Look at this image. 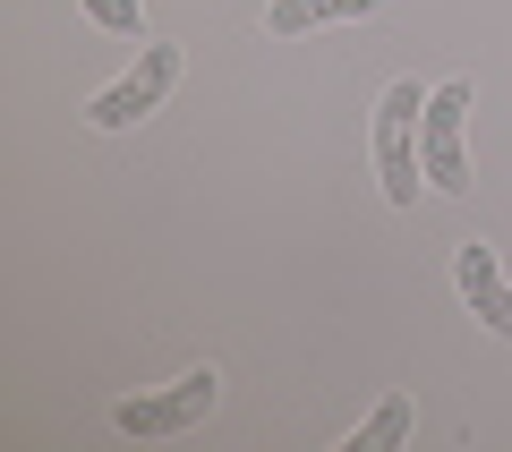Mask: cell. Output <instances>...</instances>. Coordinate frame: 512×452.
Listing matches in <instances>:
<instances>
[{"label": "cell", "mask_w": 512, "mask_h": 452, "mask_svg": "<svg viewBox=\"0 0 512 452\" xmlns=\"http://www.w3.org/2000/svg\"><path fill=\"white\" fill-rule=\"evenodd\" d=\"M214 401H222V376H214V367H188V376L154 384V393L111 401V427H120V435H137V444H163V435L205 427V418H214Z\"/></svg>", "instance_id": "6da1fadb"}, {"label": "cell", "mask_w": 512, "mask_h": 452, "mask_svg": "<svg viewBox=\"0 0 512 452\" xmlns=\"http://www.w3.org/2000/svg\"><path fill=\"white\" fill-rule=\"evenodd\" d=\"M419 111H427V86H384V103H376V188H384V205H419V188H427V171H419Z\"/></svg>", "instance_id": "7a4b0ae2"}, {"label": "cell", "mask_w": 512, "mask_h": 452, "mask_svg": "<svg viewBox=\"0 0 512 452\" xmlns=\"http://www.w3.org/2000/svg\"><path fill=\"white\" fill-rule=\"evenodd\" d=\"M470 103H478L470 77H444V86H427V111H419V171L444 197L470 188V163H461V120H470Z\"/></svg>", "instance_id": "3957f363"}, {"label": "cell", "mask_w": 512, "mask_h": 452, "mask_svg": "<svg viewBox=\"0 0 512 452\" xmlns=\"http://www.w3.org/2000/svg\"><path fill=\"white\" fill-rule=\"evenodd\" d=\"M171 86H180V43H146V52H137V69L86 103V120H94V128H137V120H154V111H163Z\"/></svg>", "instance_id": "277c9868"}, {"label": "cell", "mask_w": 512, "mask_h": 452, "mask_svg": "<svg viewBox=\"0 0 512 452\" xmlns=\"http://www.w3.org/2000/svg\"><path fill=\"white\" fill-rule=\"evenodd\" d=\"M453 282H461V308L487 333H512V282H504V265H495L487 239H461L453 248Z\"/></svg>", "instance_id": "5b68a950"}, {"label": "cell", "mask_w": 512, "mask_h": 452, "mask_svg": "<svg viewBox=\"0 0 512 452\" xmlns=\"http://www.w3.org/2000/svg\"><path fill=\"white\" fill-rule=\"evenodd\" d=\"M384 0H274L265 9V26H274L282 43L291 35H316V26H350V18H376Z\"/></svg>", "instance_id": "8992f818"}, {"label": "cell", "mask_w": 512, "mask_h": 452, "mask_svg": "<svg viewBox=\"0 0 512 452\" xmlns=\"http://www.w3.org/2000/svg\"><path fill=\"white\" fill-rule=\"evenodd\" d=\"M402 435H410V393H384L376 410H367L359 427L342 435V452H393V444H402Z\"/></svg>", "instance_id": "52a82bcc"}, {"label": "cell", "mask_w": 512, "mask_h": 452, "mask_svg": "<svg viewBox=\"0 0 512 452\" xmlns=\"http://www.w3.org/2000/svg\"><path fill=\"white\" fill-rule=\"evenodd\" d=\"M86 18L103 26V35H146V9H137V0H86Z\"/></svg>", "instance_id": "ba28073f"}]
</instances>
